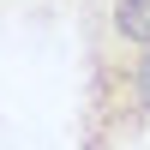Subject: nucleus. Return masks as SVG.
<instances>
[{
    "label": "nucleus",
    "mask_w": 150,
    "mask_h": 150,
    "mask_svg": "<svg viewBox=\"0 0 150 150\" xmlns=\"http://www.w3.org/2000/svg\"><path fill=\"white\" fill-rule=\"evenodd\" d=\"M126 48H150V0H108V24Z\"/></svg>",
    "instance_id": "obj_2"
},
{
    "label": "nucleus",
    "mask_w": 150,
    "mask_h": 150,
    "mask_svg": "<svg viewBox=\"0 0 150 150\" xmlns=\"http://www.w3.org/2000/svg\"><path fill=\"white\" fill-rule=\"evenodd\" d=\"M150 132V48H126L114 30L90 42L78 102V150H132Z\"/></svg>",
    "instance_id": "obj_1"
}]
</instances>
